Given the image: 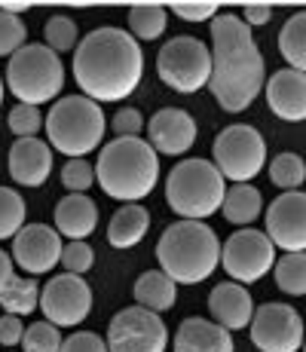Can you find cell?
<instances>
[{
	"mask_svg": "<svg viewBox=\"0 0 306 352\" xmlns=\"http://www.w3.org/2000/svg\"><path fill=\"white\" fill-rule=\"evenodd\" d=\"M267 227L263 233L270 236L276 248H282L285 254L306 252V193L291 190L276 196L267 206Z\"/></svg>",
	"mask_w": 306,
	"mask_h": 352,
	"instance_id": "14",
	"label": "cell"
},
{
	"mask_svg": "<svg viewBox=\"0 0 306 352\" xmlns=\"http://www.w3.org/2000/svg\"><path fill=\"white\" fill-rule=\"evenodd\" d=\"M217 3H175L172 12L184 22H215L217 19Z\"/></svg>",
	"mask_w": 306,
	"mask_h": 352,
	"instance_id": "39",
	"label": "cell"
},
{
	"mask_svg": "<svg viewBox=\"0 0 306 352\" xmlns=\"http://www.w3.org/2000/svg\"><path fill=\"white\" fill-rule=\"evenodd\" d=\"M208 309H212L215 322L233 334V331H245L251 324L257 303L251 300V291L239 282H221L208 294Z\"/></svg>",
	"mask_w": 306,
	"mask_h": 352,
	"instance_id": "19",
	"label": "cell"
},
{
	"mask_svg": "<svg viewBox=\"0 0 306 352\" xmlns=\"http://www.w3.org/2000/svg\"><path fill=\"white\" fill-rule=\"evenodd\" d=\"M263 212V196L254 184H233L227 187V196H223L221 214L227 224L233 227H251Z\"/></svg>",
	"mask_w": 306,
	"mask_h": 352,
	"instance_id": "24",
	"label": "cell"
},
{
	"mask_svg": "<svg viewBox=\"0 0 306 352\" xmlns=\"http://www.w3.org/2000/svg\"><path fill=\"white\" fill-rule=\"evenodd\" d=\"M28 40V28H25L22 16H10L0 10V58H12Z\"/></svg>",
	"mask_w": 306,
	"mask_h": 352,
	"instance_id": "33",
	"label": "cell"
},
{
	"mask_svg": "<svg viewBox=\"0 0 306 352\" xmlns=\"http://www.w3.org/2000/svg\"><path fill=\"white\" fill-rule=\"evenodd\" d=\"M61 328H56L52 322H31L25 328V337H22V352H61Z\"/></svg>",
	"mask_w": 306,
	"mask_h": 352,
	"instance_id": "32",
	"label": "cell"
},
{
	"mask_svg": "<svg viewBox=\"0 0 306 352\" xmlns=\"http://www.w3.org/2000/svg\"><path fill=\"white\" fill-rule=\"evenodd\" d=\"M248 331L261 352H300L306 340L303 316L291 303H261Z\"/></svg>",
	"mask_w": 306,
	"mask_h": 352,
	"instance_id": "12",
	"label": "cell"
},
{
	"mask_svg": "<svg viewBox=\"0 0 306 352\" xmlns=\"http://www.w3.org/2000/svg\"><path fill=\"white\" fill-rule=\"evenodd\" d=\"M65 86V65L46 43H25L6 62V89L19 98V104L40 107L56 101Z\"/></svg>",
	"mask_w": 306,
	"mask_h": 352,
	"instance_id": "7",
	"label": "cell"
},
{
	"mask_svg": "<svg viewBox=\"0 0 306 352\" xmlns=\"http://www.w3.org/2000/svg\"><path fill=\"white\" fill-rule=\"evenodd\" d=\"M156 261L175 285H199L221 267V239L206 221H175L156 242Z\"/></svg>",
	"mask_w": 306,
	"mask_h": 352,
	"instance_id": "4",
	"label": "cell"
},
{
	"mask_svg": "<svg viewBox=\"0 0 306 352\" xmlns=\"http://www.w3.org/2000/svg\"><path fill=\"white\" fill-rule=\"evenodd\" d=\"M267 104L285 123H303L306 120V74L282 67L263 83Z\"/></svg>",
	"mask_w": 306,
	"mask_h": 352,
	"instance_id": "17",
	"label": "cell"
},
{
	"mask_svg": "<svg viewBox=\"0 0 306 352\" xmlns=\"http://www.w3.org/2000/svg\"><path fill=\"white\" fill-rule=\"evenodd\" d=\"M278 52L291 71L306 74V10L294 12L278 31Z\"/></svg>",
	"mask_w": 306,
	"mask_h": 352,
	"instance_id": "25",
	"label": "cell"
},
{
	"mask_svg": "<svg viewBox=\"0 0 306 352\" xmlns=\"http://www.w3.org/2000/svg\"><path fill=\"white\" fill-rule=\"evenodd\" d=\"M10 178L22 187H43L52 175V147L40 138H16L10 147Z\"/></svg>",
	"mask_w": 306,
	"mask_h": 352,
	"instance_id": "18",
	"label": "cell"
},
{
	"mask_svg": "<svg viewBox=\"0 0 306 352\" xmlns=\"http://www.w3.org/2000/svg\"><path fill=\"white\" fill-rule=\"evenodd\" d=\"M37 307H40L37 279H31V276H12V282L3 288V294H0V309L25 319V316H31Z\"/></svg>",
	"mask_w": 306,
	"mask_h": 352,
	"instance_id": "26",
	"label": "cell"
},
{
	"mask_svg": "<svg viewBox=\"0 0 306 352\" xmlns=\"http://www.w3.org/2000/svg\"><path fill=\"white\" fill-rule=\"evenodd\" d=\"M168 25V12L160 3H138L129 6V34L135 40H156L162 37Z\"/></svg>",
	"mask_w": 306,
	"mask_h": 352,
	"instance_id": "27",
	"label": "cell"
},
{
	"mask_svg": "<svg viewBox=\"0 0 306 352\" xmlns=\"http://www.w3.org/2000/svg\"><path fill=\"white\" fill-rule=\"evenodd\" d=\"M25 227V199L12 187H0V242L16 239Z\"/></svg>",
	"mask_w": 306,
	"mask_h": 352,
	"instance_id": "31",
	"label": "cell"
},
{
	"mask_svg": "<svg viewBox=\"0 0 306 352\" xmlns=\"http://www.w3.org/2000/svg\"><path fill=\"white\" fill-rule=\"evenodd\" d=\"M95 263V252L89 242H67L65 252H61V267L65 273H74V276H86Z\"/></svg>",
	"mask_w": 306,
	"mask_h": 352,
	"instance_id": "36",
	"label": "cell"
},
{
	"mask_svg": "<svg viewBox=\"0 0 306 352\" xmlns=\"http://www.w3.org/2000/svg\"><path fill=\"white\" fill-rule=\"evenodd\" d=\"M270 172V181H273V187H278V190L291 193V190H300L303 181H306V162L297 157V153L285 151L278 153V157L270 160L267 166Z\"/></svg>",
	"mask_w": 306,
	"mask_h": 352,
	"instance_id": "29",
	"label": "cell"
},
{
	"mask_svg": "<svg viewBox=\"0 0 306 352\" xmlns=\"http://www.w3.org/2000/svg\"><path fill=\"white\" fill-rule=\"evenodd\" d=\"M273 279L276 288L288 297H303L306 294V252L297 254H282L273 263Z\"/></svg>",
	"mask_w": 306,
	"mask_h": 352,
	"instance_id": "28",
	"label": "cell"
},
{
	"mask_svg": "<svg viewBox=\"0 0 306 352\" xmlns=\"http://www.w3.org/2000/svg\"><path fill=\"white\" fill-rule=\"evenodd\" d=\"M144 77L141 43L129 31L105 25L89 31L74 50V80L80 96L92 101H122L138 89Z\"/></svg>",
	"mask_w": 306,
	"mask_h": 352,
	"instance_id": "2",
	"label": "cell"
},
{
	"mask_svg": "<svg viewBox=\"0 0 306 352\" xmlns=\"http://www.w3.org/2000/svg\"><path fill=\"white\" fill-rule=\"evenodd\" d=\"M273 263L276 245L270 242V236L263 230H236L221 245V267L227 273V279L239 282L245 288L261 282L267 273H273Z\"/></svg>",
	"mask_w": 306,
	"mask_h": 352,
	"instance_id": "10",
	"label": "cell"
},
{
	"mask_svg": "<svg viewBox=\"0 0 306 352\" xmlns=\"http://www.w3.org/2000/svg\"><path fill=\"white\" fill-rule=\"evenodd\" d=\"M303 352H306V340H303Z\"/></svg>",
	"mask_w": 306,
	"mask_h": 352,
	"instance_id": "45",
	"label": "cell"
},
{
	"mask_svg": "<svg viewBox=\"0 0 306 352\" xmlns=\"http://www.w3.org/2000/svg\"><path fill=\"white\" fill-rule=\"evenodd\" d=\"M3 92H6V83H3V77H0V107H3Z\"/></svg>",
	"mask_w": 306,
	"mask_h": 352,
	"instance_id": "44",
	"label": "cell"
},
{
	"mask_svg": "<svg viewBox=\"0 0 306 352\" xmlns=\"http://www.w3.org/2000/svg\"><path fill=\"white\" fill-rule=\"evenodd\" d=\"M61 236L50 224H25L12 239V263L28 276H43L61 263Z\"/></svg>",
	"mask_w": 306,
	"mask_h": 352,
	"instance_id": "15",
	"label": "cell"
},
{
	"mask_svg": "<svg viewBox=\"0 0 306 352\" xmlns=\"http://www.w3.org/2000/svg\"><path fill=\"white\" fill-rule=\"evenodd\" d=\"M43 120L46 117H40V111L31 104H16L6 113V126L16 138H37V132L43 129Z\"/></svg>",
	"mask_w": 306,
	"mask_h": 352,
	"instance_id": "34",
	"label": "cell"
},
{
	"mask_svg": "<svg viewBox=\"0 0 306 352\" xmlns=\"http://www.w3.org/2000/svg\"><path fill=\"white\" fill-rule=\"evenodd\" d=\"M56 230L67 242H86L98 227V206L86 193H67L56 202Z\"/></svg>",
	"mask_w": 306,
	"mask_h": 352,
	"instance_id": "20",
	"label": "cell"
},
{
	"mask_svg": "<svg viewBox=\"0 0 306 352\" xmlns=\"http://www.w3.org/2000/svg\"><path fill=\"white\" fill-rule=\"evenodd\" d=\"M111 132L117 138H141L144 132V117H141L138 107H120L111 120Z\"/></svg>",
	"mask_w": 306,
	"mask_h": 352,
	"instance_id": "37",
	"label": "cell"
},
{
	"mask_svg": "<svg viewBox=\"0 0 306 352\" xmlns=\"http://www.w3.org/2000/svg\"><path fill=\"white\" fill-rule=\"evenodd\" d=\"M147 144L162 157H184L196 144V120L181 107H162L147 120Z\"/></svg>",
	"mask_w": 306,
	"mask_h": 352,
	"instance_id": "16",
	"label": "cell"
},
{
	"mask_svg": "<svg viewBox=\"0 0 306 352\" xmlns=\"http://www.w3.org/2000/svg\"><path fill=\"white\" fill-rule=\"evenodd\" d=\"M40 309L56 328H77L92 313V288L83 276L58 273L40 288Z\"/></svg>",
	"mask_w": 306,
	"mask_h": 352,
	"instance_id": "13",
	"label": "cell"
},
{
	"mask_svg": "<svg viewBox=\"0 0 306 352\" xmlns=\"http://www.w3.org/2000/svg\"><path fill=\"white\" fill-rule=\"evenodd\" d=\"M43 40H46V46H50L56 56L77 50V40H80L77 22H74L71 16H61V12H56V16L46 19V25H43Z\"/></svg>",
	"mask_w": 306,
	"mask_h": 352,
	"instance_id": "30",
	"label": "cell"
},
{
	"mask_svg": "<svg viewBox=\"0 0 306 352\" xmlns=\"http://www.w3.org/2000/svg\"><path fill=\"white\" fill-rule=\"evenodd\" d=\"M58 178L67 187V193H86L95 184V166L89 160H67L61 166Z\"/></svg>",
	"mask_w": 306,
	"mask_h": 352,
	"instance_id": "35",
	"label": "cell"
},
{
	"mask_svg": "<svg viewBox=\"0 0 306 352\" xmlns=\"http://www.w3.org/2000/svg\"><path fill=\"white\" fill-rule=\"evenodd\" d=\"M160 181V153L147 138H113L101 147L95 162V184L117 202H138L153 193Z\"/></svg>",
	"mask_w": 306,
	"mask_h": 352,
	"instance_id": "3",
	"label": "cell"
},
{
	"mask_svg": "<svg viewBox=\"0 0 306 352\" xmlns=\"http://www.w3.org/2000/svg\"><path fill=\"white\" fill-rule=\"evenodd\" d=\"M270 19H273V6L270 3H248L242 10V22L248 25V28H261V25H267Z\"/></svg>",
	"mask_w": 306,
	"mask_h": 352,
	"instance_id": "41",
	"label": "cell"
},
{
	"mask_svg": "<svg viewBox=\"0 0 306 352\" xmlns=\"http://www.w3.org/2000/svg\"><path fill=\"white\" fill-rule=\"evenodd\" d=\"M107 352H166L168 328L160 313L144 307H126L107 324Z\"/></svg>",
	"mask_w": 306,
	"mask_h": 352,
	"instance_id": "11",
	"label": "cell"
},
{
	"mask_svg": "<svg viewBox=\"0 0 306 352\" xmlns=\"http://www.w3.org/2000/svg\"><path fill=\"white\" fill-rule=\"evenodd\" d=\"M156 74L168 89L193 96L212 80V50L199 37H172L156 56Z\"/></svg>",
	"mask_w": 306,
	"mask_h": 352,
	"instance_id": "8",
	"label": "cell"
},
{
	"mask_svg": "<svg viewBox=\"0 0 306 352\" xmlns=\"http://www.w3.org/2000/svg\"><path fill=\"white\" fill-rule=\"evenodd\" d=\"M25 337V322L22 316H12V313H3L0 316V346H19Z\"/></svg>",
	"mask_w": 306,
	"mask_h": 352,
	"instance_id": "40",
	"label": "cell"
},
{
	"mask_svg": "<svg viewBox=\"0 0 306 352\" xmlns=\"http://www.w3.org/2000/svg\"><path fill=\"white\" fill-rule=\"evenodd\" d=\"M212 157L217 172L223 175V181L251 184L261 175V168L267 166V141L254 126L236 123L227 126L223 132H217Z\"/></svg>",
	"mask_w": 306,
	"mask_h": 352,
	"instance_id": "9",
	"label": "cell"
},
{
	"mask_svg": "<svg viewBox=\"0 0 306 352\" xmlns=\"http://www.w3.org/2000/svg\"><path fill=\"white\" fill-rule=\"evenodd\" d=\"M172 346L175 352H236L233 334L217 322L202 319V316H190L178 324Z\"/></svg>",
	"mask_w": 306,
	"mask_h": 352,
	"instance_id": "21",
	"label": "cell"
},
{
	"mask_svg": "<svg viewBox=\"0 0 306 352\" xmlns=\"http://www.w3.org/2000/svg\"><path fill=\"white\" fill-rule=\"evenodd\" d=\"M12 267H16V263H12V257L6 252H0V294H3V288L10 285L12 276H16V273H12Z\"/></svg>",
	"mask_w": 306,
	"mask_h": 352,
	"instance_id": "42",
	"label": "cell"
},
{
	"mask_svg": "<svg viewBox=\"0 0 306 352\" xmlns=\"http://www.w3.org/2000/svg\"><path fill=\"white\" fill-rule=\"evenodd\" d=\"M0 316H3V309H0Z\"/></svg>",
	"mask_w": 306,
	"mask_h": 352,
	"instance_id": "46",
	"label": "cell"
},
{
	"mask_svg": "<svg viewBox=\"0 0 306 352\" xmlns=\"http://www.w3.org/2000/svg\"><path fill=\"white\" fill-rule=\"evenodd\" d=\"M151 230V212L138 202H126L113 212V218L107 221V242L113 248H135Z\"/></svg>",
	"mask_w": 306,
	"mask_h": 352,
	"instance_id": "22",
	"label": "cell"
},
{
	"mask_svg": "<svg viewBox=\"0 0 306 352\" xmlns=\"http://www.w3.org/2000/svg\"><path fill=\"white\" fill-rule=\"evenodd\" d=\"M61 352H107V340L95 331H74L71 337H65Z\"/></svg>",
	"mask_w": 306,
	"mask_h": 352,
	"instance_id": "38",
	"label": "cell"
},
{
	"mask_svg": "<svg viewBox=\"0 0 306 352\" xmlns=\"http://www.w3.org/2000/svg\"><path fill=\"white\" fill-rule=\"evenodd\" d=\"M0 10H3V12H10V16H22L25 10H31V6H28V3H3V6H0Z\"/></svg>",
	"mask_w": 306,
	"mask_h": 352,
	"instance_id": "43",
	"label": "cell"
},
{
	"mask_svg": "<svg viewBox=\"0 0 306 352\" xmlns=\"http://www.w3.org/2000/svg\"><path fill=\"white\" fill-rule=\"evenodd\" d=\"M105 111L86 96H65L50 107L43 120L46 144L67 160H86L105 141Z\"/></svg>",
	"mask_w": 306,
	"mask_h": 352,
	"instance_id": "5",
	"label": "cell"
},
{
	"mask_svg": "<svg viewBox=\"0 0 306 352\" xmlns=\"http://www.w3.org/2000/svg\"><path fill=\"white\" fill-rule=\"evenodd\" d=\"M227 181L212 160H181L166 178V202L178 221H206L221 212Z\"/></svg>",
	"mask_w": 306,
	"mask_h": 352,
	"instance_id": "6",
	"label": "cell"
},
{
	"mask_svg": "<svg viewBox=\"0 0 306 352\" xmlns=\"http://www.w3.org/2000/svg\"><path fill=\"white\" fill-rule=\"evenodd\" d=\"M267 83L261 46L251 28L233 12H217L212 22V89L215 101L227 113H242L261 96Z\"/></svg>",
	"mask_w": 306,
	"mask_h": 352,
	"instance_id": "1",
	"label": "cell"
},
{
	"mask_svg": "<svg viewBox=\"0 0 306 352\" xmlns=\"http://www.w3.org/2000/svg\"><path fill=\"white\" fill-rule=\"evenodd\" d=\"M135 303L144 309H153V313H166V309L175 307V297H178V285L168 279L162 270H147L135 279Z\"/></svg>",
	"mask_w": 306,
	"mask_h": 352,
	"instance_id": "23",
	"label": "cell"
}]
</instances>
